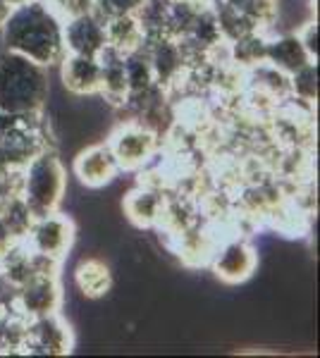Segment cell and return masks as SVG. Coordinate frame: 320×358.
<instances>
[{"instance_id": "17", "label": "cell", "mask_w": 320, "mask_h": 358, "mask_svg": "<svg viewBox=\"0 0 320 358\" xmlns=\"http://www.w3.org/2000/svg\"><path fill=\"white\" fill-rule=\"evenodd\" d=\"M74 287L86 299H103L113 289V273L110 265L101 258H84L74 268Z\"/></svg>"}, {"instance_id": "6", "label": "cell", "mask_w": 320, "mask_h": 358, "mask_svg": "<svg viewBox=\"0 0 320 358\" xmlns=\"http://www.w3.org/2000/svg\"><path fill=\"white\" fill-rule=\"evenodd\" d=\"M160 134L137 120H122L108 138L120 172H139L160 151Z\"/></svg>"}, {"instance_id": "2", "label": "cell", "mask_w": 320, "mask_h": 358, "mask_svg": "<svg viewBox=\"0 0 320 358\" xmlns=\"http://www.w3.org/2000/svg\"><path fill=\"white\" fill-rule=\"evenodd\" d=\"M50 94V69L29 57L3 50L0 53V113H43Z\"/></svg>"}, {"instance_id": "10", "label": "cell", "mask_w": 320, "mask_h": 358, "mask_svg": "<svg viewBox=\"0 0 320 358\" xmlns=\"http://www.w3.org/2000/svg\"><path fill=\"white\" fill-rule=\"evenodd\" d=\"M15 308L22 315L32 317L60 313L62 308V287L60 275H36L22 287H17L15 294Z\"/></svg>"}, {"instance_id": "28", "label": "cell", "mask_w": 320, "mask_h": 358, "mask_svg": "<svg viewBox=\"0 0 320 358\" xmlns=\"http://www.w3.org/2000/svg\"><path fill=\"white\" fill-rule=\"evenodd\" d=\"M184 3H194V5H208L211 0H184Z\"/></svg>"}, {"instance_id": "14", "label": "cell", "mask_w": 320, "mask_h": 358, "mask_svg": "<svg viewBox=\"0 0 320 358\" xmlns=\"http://www.w3.org/2000/svg\"><path fill=\"white\" fill-rule=\"evenodd\" d=\"M60 77L62 86L74 96H96L98 82H101V69L96 57L72 55L65 53L60 60Z\"/></svg>"}, {"instance_id": "22", "label": "cell", "mask_w": 320, "mask_h": 358, "mask_svg": "<svg viewBox=\"0 0 320 358\" xmlns=\"http://www.w3.org/2000/svg\"><path fill=\"white\" fill-rule=\"evenodd\" d=\"M289 89L292 96L304 103L318 101V62H308L289 77Z\"/></svg>"}, {"instance_id": "25", "label": "cell", "mask_w": 320, "mask_h": 358, "mask_svg": "<svg viewBox=\"0 0 320 358\" xmlns=\"http://www.w3.org/2000/svg\"><path fill=\"white\" fill-rule=\"evenodd\" d=\"M296 36H299V41L304 45L308 57L318 62V22H313V20L306 22V24L296 31Z\"/></svg>"}, {"instance_id": "24", "label": "cell", "mask_w": 320, "mask_h": 358, "mask_svg": "<svg viewBox=\"0 0 320 358\" xmlns=\"http://www.w3.org/2000/svg\"><path fill=\"white\" fill-rule=\"evenodd\" d=\"M48 5L55 10L57 17L65 22V20H72V17L94 13L96 0H48Z\"/></svg>"}, {"instance_id": "1", "label": "cell", "mask_w": 320, "mask_h": 358, "mask_svg": "<svg viewBox=\"0 0 320 358\" xmlns=\"http://www.w3.org/2000/svg\"><path fill=\"white\" fill-rule=\"evenodd\" d=\"M65 22L48 5V0H27L10 10L3 31L5 50H13L39 62L43 67H55L65 57Z\"/></svg>"}, {"instance_id": "16", "label": "cell", "mask_w": 320, "mask_h": 358, "mask_svg": "<svg viewBox=\"0 0 320 358\" xmlns=\"http://www.w3.org/2000/svg\"><path fill=\"white\" fill-rule=\"evenodd\" d=\"M265 62L270 67L280 69L282 74L292 77L296 69H301L308 62H316L308 57V53L301 45L296 34H282V36H272L267 38L265 45Z\"/></svg>"}, {"instance_id": "29", "label": "cell", "mask_w": 320, "mask_h": 358, "mask_svg": "<svg viewBox=\"0 0 320 358\" xmlns=\"http://www.w3.org/2000/svg\"><path fill=\"white\" fill-rule=\"evenodd\" d=\"M5 3H8V5H13V8H15V5H22V3H27V0H5Z\"/></svg>"}, {"instance_id": "18", "label": "cell", "mask_w": 320, "mask_h": 358, "mask_svg": "<svg viewBox=\"0 0 320 358\" xmlns=\"http://www.w3.org/2000/svg\"><path fill=\"white\" fill-rule=\"evenodd\" d=\"M106 24V45L115 48L122 55H130L139 50L146 41L144 29L139 24L137 15H118L103 22Z\"/></svg>"}, {"instance_id": "11", "label": "cell", "mask_w": 320, "mask_h": 358, "mask_svg": "<svg viewBox=\"0 0 320 358\" xmlns=\"http://www.w3.org/2000/svg\"><path fill=\"white\" fill-rule=\"evenodd\" d=\"M72 172L86 189H103L120 175V167L108 141H103L79 151L72 163Z\"/></svg>"}, {"instance_id": "3", "label": "cell", "mask_w": 320, "mask_h": 358, "mask_svg": "<svg viewBox=\"0 0 320 358\" xmlns=\"http://www.w3.org/2000/svg\"><path fill=\"white\" fill-rule=\"evenodd\" d=\"M43 151H55L43 113H0V163L13 172H22Z\"/></svg>"}, {"instance_id": "8", "label": "cell", "mask_w": 320, "mask_h": 358, "mask_svg": "<svg viewBox=\"0 0 320 358\" xmlns=\"http://www.w3.org/2000/svg\"><path fill=\"white\" fill-rule=\"evenodd\" d=\"M72 349H74V332L60 313L41 315L29 320L22 354L67 356Z\"/></svg>"}, {"instance_id": "23", "label": "cell", "mask_w": 320, "mask_h": 358, "mask_svg": "<svg viewBox=\"0 0 320 358\" xmlns=\"http://www.w3.org/2000/svg\"><path fill=\"white\" fill-rule=\"evenodd\" d=\"M144 5V0H96L94 15L101 22L110 20L118 15H134Z\"/></svg>"}, {"instance_id": "20", "label": "cell", "mask_w": 320, "mask_h": 358, "mask_svg": "<svg viewBox=\"0 0 320 358\" xmlns=\"http://www.w3.org/2000/svg\"><path fill=\"white\" fill-rule=\"evenodd\" d=\"M125 69H127V84H130V96L141 94V91L151 89L155 84L153 67L148 62V55L144 48L134 50V53L125 55ZM127 96V98H130Z\"/></svg>"}, {"instance_id": "26", "label": "cell", "mask_w": 320, "mask_h": 358, "mask_svg": "<svg viewBox=\"0 0 320 358\" xmlns=\"http://www.w3.org/2000/svg\"><path fill=\"white\" fill-rule=\"evenodd\" d=\"M15 244H17V239L10 234V229L5 227L3 220H0V256H5V253H8Z\"/></svg>"}, {"instance_id": "9", "label": "cell", "mask_w": 320, "mask_h": 358, "mask_svg": "<svg viewBox=\"0 0 320 358\" xmlns=\"http://www.w3.org/2000/svg\"><path fill=\"white\" fill-rule=\"evenodd\" d=\"M211 268L215 277L225 285H244L251 280L258 268V253L251 246V241L244 236H232L223 241L218 251L211 258Z\"/></svg>"}, {"instance_id": "21", "label": "cell", "mask_w": 320, "mask_h": 358, "mask_svg": "<svg viewBox=\"0 0 320 358\" xmlns=\"http://www.w3.org/2000/svg\"><path fill=\"white\" fill-rule=\"evenodd\" d=\"M0 220H3V224L10 229V234H13L17 241H25V236L29 234V229H32L34 213L29 210L25 199H22L20 194H15V196H10L8 203H5Z\"/></svg>"}, {"instance_id": "5", "label": "cell", "mask_w": 320, "mask_h": 358, "mask_svg": "<svg viewBox=\"0 0 320 358\" xmlns=\"http://www.w3.org/2000/svg\"><path fill=\"white\" fill-rule=\"evenodd\" d=\"M208 5L227 43L246 34L265 31L277 15V0H211Z\"/></svg>"}, {"instance_id": "7", "label": "cell", "mask_w": 320, "mask_h": 358, "mask_svg": "<svg viewBox=\"0 0 320 358\" xmlns=\"http://www.w3.org/2000/svg\"><path fill=\"white\" fill-rule=\"evenodd\" d=\"M74 234H77L74 222L67 215H62L60 210H55L43 217H34L32 229L25 236V244L39 256L62 263L74 244Z\"/></svg>"}, {"instance_id": "15", "label": "cell", "mask_w": 320, "mask_h": 358, "mask_svg": "<svg viewBox=\"0 0 320 358\" xmlns=\"http://www.w3.org/2000/svg\"><path fill=\"white\" fill-rule=\"evenodd\" d=\"M162 203H165V194L158 192V189L137 184V187L125 196V201H122V210H125L127 220L132 224H137L139 229H151L158 222Z\"/></svg>"}, {"instance_id": "19", "label": "cell", "mask_w": 320, "mask_h": 358, "mask_svg": "<svg viewBox=\"0 0 320 358\" xmlns=\"http://www.w3.org/2000/svg\"><path fill=\"white\" fill-rule=\"evenodd\" d=\"M265 45H267L265 31L246 34V36H239L227 43V57H230L232 65L242 69H253L265 62Z\"/></svg>"}, {"instance_id": "13", "label": "cell", "mask_w": 320, "mask_h": 358, "mask_svg": "<svg viewBox=\"0 0 320 358\" xmlns=\"http://www.w3.org/2000/svg\"><path fill=\"white\" fill-rule=\"evenodd\" d=\"M98 69H101V82H98V96L106 98L113 108H122L130 96V84H127V69H125V55L115 48H106L96 55Z\"/></svg>"}, {"instance_id": "12", "label": "cell", "mask_w": 320, "mask_h": 358, "mask_svg": "<svg viewBox=\"0 0 320 358\" xmlns=\"http://www.w3.org/2000/svg\"><path fill=\"white\" fill-rule=\"evenodd\" d=\"M62 34H65V50L72 55L96 57L106 48V24L94 13L65 20Z\"/></svg>"}, {"instance_id": "4", "label": "cell", "mask_w": 320, "mask_h": 358, "mask_svg": "<svg viewBox=\"0 0 320 358\" xmlns=\"http://www.w3.org/2000/svg\"><path fill=\"white\" fill-rule=\"evenodd\" d=\"M67 189V172L55 151H43L22 170L20 196L25 199L34 217L60 210Z\"/></svg>"}, {"instance_id": "27", "label": "cell", "mask_w": 320, "mask_h": 358, "mask_svg": "<svg viewBox=\"0 0 320 358\" xmlns=\"http://www.w3.org/2000/svg\"><path fill=\"white\" fill-rule=\"evenodd\" d=\"M10 10H13V5H8L5 0H0V27L5 24V20H8V15H10Z\"/></svg>"}]
</instances>
